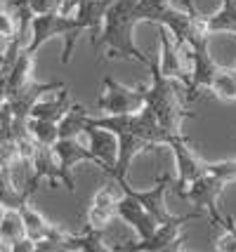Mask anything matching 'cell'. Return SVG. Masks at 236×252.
Segmentation results:
<instances>
[{
    "instance_id": "1",
    "label": "cell",
    "mask_w": 236,
    "mask_h": 252,
    "mask_svg": "<svg viewBox=\"0 0 236 252\" xmlns=\"http://www.w3.org/2000/svg\"><path fill=\"white\" fill-rule=\"evenodd\" d=\"M142 22V14L137 7V0H113L109 10L104 14V24H101V33L97 45L106 47V59H135L137 64L151 66V59L139 52L135 45V26Z\"/></svg>"
},
{
    "instance_id": "2",
    "label": "cell",
    "mask_w": 236,
    "mask_h": 252,
    "mask_svg": "<svg viewBox=\"0 0 236 252\" xmlns=\"http://www.w3.org/2000/svg\"><path fill=\"white\" fill-rule=\"evenodd\" d=\"M151 85H146V106L156 113L161 127L170 134L182 132V123L187 118H194L189 109L182 106V94H180V80L166 78L158 68L156 59H151Z\"/></svg>"
},
{
    "instance_id": "3",
    "label": "cell",
    "mask_w": 236,
    "mask_h": 252,
    "mask_svg": "<svg viewBox=\"0 0 236 252\" xmlns=\"http://www.w3.org/2000/svg\"><path fill=\"white\" fill-rule=\"evenodd\" d=\"M52 38H64V52H62V64L67 66L71 62L73 47L78 43V33H76V17H64L59 12H45V14H34L31 19V43L24 50H29L35 55L47 40Z\"/></svg>"
},
{
    "instance_id": "4",
    "label": "cell",
    "mask_w": 236,
    "mask_h": 252,
    "mask_svg": "<svg viewBox=\"0 0 236 252\" xmlns=\"http://www.w3.org/2000/svg\"><path fill=\"white\" fill-rule=\"evenodd\" d=\"M201 212H191V215H175L170 221L158 224L151 238L139 243H125V245H111L116 252H161V250H182V231L187 226V221L196 220Z\"/></svg>"
},
{
    "instance_id": "5",
    "label": "cell",
    "mask_w": 236,
    "mask_h": 252,
    "mask_svg": "<svg viewBox=\"0 0 236 252\" xmlns=\"http://www.w3.org/2000/svg\"><path fill=\"white\" fill-rule=\"evenodd\" d=\"M146 104V85L139 83L137 88H128L123 83L113 80V78H104L101 80V94L97 99V109L104 116H113V113H135Z\"/></svg>"
},
{
    "instance_id": "6",
    "label": "cell",
    "mask_w": 236,
    "mask_h": 252,
    "mask_svg": "<svg viewBox=\"0 0 236 252\" xmlns=\"http://www.w3.org/2000/svg\"><path fill=\"white\" fill-rule=\"evenodd\" d=\"M208 40H210V35H199V38H194L191 43H187L189 62H191V76H189V85H187V99H189V101H194V99L199 97V90L201 88L210 90L215 76H217L220 68H222V66L213 59V55L208 52Z\"/></svg>"
},
{
    "instance_id": "7",
    "label": "cell",
    "mask_w": 236,
    "mask_h": 252,
    "mask_svg": "<svg viewBox=\"0 0 236 252\" xmlns=\"http://www.w3.org/2000/svg\"><path fill=\"white\" fill-rule=\"evenodd\" d=\"M166 146H170V149H172L175 165H177V179L172 182V187H175V196L184 198L187 187H189L196 177H201L203 172H205V160H203V158H199V154L191 149L189 139H187L182 132H177V134H170Z\"/></svg>"
},
{
    "instance_id": "8",
    "label": "cell",
    "mask_w": 236,
    "mask_h": 252,
    "mask_svg": "<svg viewBox=\"0 0 236 252\" xmlns=\"http://www.w3.org/2000/svg\"><path fill=\"white\" fill-rule=\"evenodd\" d=\"M34 177H31V184H29V193L34 196V191L40 187V182L47 179L50 187L55 189L59 182L68 189V193H76V184H73V177L64 172V167L59 165V158H57L55 149L52 146H45V144H35L34 151Z\"/></svg>"
},
{
    "instance_id": "9",
    "label": "cell",
    "mask_w": 236,
    "mask_h": 252,
    "mask_svg": "<svg viewBox=\"0 0 236 252\" xmlns=\"http://www.w3.org/2000/svg\"><path fill=\"white\" fill-rule=\"evenodd\" d=\"M113 182L121 187L123 193H128V196H133L135 200H139V203L144 205V210L158 221V224H166V221H170L175 217V215H170L168 208H166V193H168V189L172 187V182H175L170 175L158 177L154 189H149V191H137V189H133L128 184L125 177H113Z\"/></svg>"
},
{
    "instance_id": "10",
    "label": "cell",
    "mask_w": 236,
    "mask_h": 252,
    "mask_svg": "<svg viewBox=\"0 0 236 252\" xmlns=\"http://www.w3.org/2000/svg\"><path fill=\"white\" fill-rule=\"evenodd\" d=\"M225 187H227V182L222 177H217V175H213V172L205 170L201 177H196L189 187H187L184 198H189L194 208L208 210L210 221H213V224H220L222 217H220V210H217V198L222 196Z\"/></svg>"
},
{
    "instance_id": "11",
    "label": "cell",
    "mask_w": 236,
    "mask_h": 252,
    "mask_svg": "<svg viewBox=\"0 0 236 252\" xmlns=\"http://www.w3.org/2000/svg\"><path fill=\"white\" fill-rule=\"evenodd\" d=\"M158 26V47H161V55L156 57V64L161 68V73L166 78H172V80H180L182 85L187 88L189 85V76L191 71H187L184 66V59H182V45L172 38V33L166 29V26Z\"/></svg>"
},
{
    "instance_id": "12",
    "label": "cell",
    "mask_w": 236,
    "mask_h": 252,
    "mask_svg": "<svg viewBox=\"0 0 236 252\" xmlns=\"http://www.w3.org/2000/svg\"><path fill=\"white\" fill-rule=\"evenodd\" d=\"M116 217L123 220L130 229L135 231L137 236H139V241L151 238L154 231L158 229V221L146 212L144 205L139 200H135L133 196H128V193H123L121 200H116Z\"/></svg>"
},
{
    "instance_id": "13",
    "label": "cell",
    "mask_w": 236,
    "mask_h": 252,
    "mask_svg": "<svg viewBox=\"0 0 236 252\" xmlns=\"http://www.w3.org/2000/svg\"><path fill=\"white\" fill-rule=\"evenodd\" d=\"M116 137H118V158H116V165H113V170L109 172L111 177H125L128 175V167L130 163L135 160L139 154H146V151H156L158 144L149 142L144 137H139V134H133V132H116Z\"/></svg>"
},
{
    "instance_id": "14",
    "label": "cell",
    "mask_w": 236,
    "mask_h": 252,
    "mask_svg": "<svg viewBox=\"0 0 236 252\" xmlns=\"http://www.w3.org/2000/svg\"><path fill=\"white\" fill-rule=\"evenodd\" d=\"M113 0H80L78 10H76V33H90V43L92 47H97V40H100L101 33V24H104V14L109 10Z\"/></svg>"
},
{
    "instance_id": "15",
    "label": "cell",
    "mask_w": 236,
    "mask_h": 252,
    "mask_svg": "<svg viewBox=\"0 0 236 252\" xmlns=\"http://www.w3.org/2000/svg\"><path fill=\"white\" fill-rule=\"evenodd\" d=\"M85 134L90 139V151L100 160V167L109 175L113 170V165H116V158H118V137H116V132L106 130V127H97V125H88Z\"/></svg>"
},
{
    "instance_id": "16",
    "label": "cell",
    "mask_w": 236,
    "mask_h": 252,
    "mask_svg": "<svg viewBox=\"0 0 236 252\" xmlns=\"http://www.w3.org/2000/svg\"><path fill=\"white\" fill-rule=\"evenodd\" d=\"M52 149H55L57 158H59V165L64 167V172H68V175H71V170L78 163H95L100 167V160L95 158V154L90 151V146H83L76 137L57 139Z\"/></svg>"
},
{
    "instance_id": "17",
    "label": "cell",
    "mask_w": 236,
    "mask_h": 252,
    "mask_svg": "<svg viewBox=\"0 0 236 252\" xmlns=\"http://www.w3.org/2000/svg\"><path fill=\"white\" fill-rule=\"evenodd\" d=\"M113 217H116V198H113V191L109 187H101L92 196L90 210H88V226L106 231V226L111 224Z\"/></svg>"
},
{
    "instance_id": "18",
    "label": "cell",
    "mask_w": 236,
    "mask_h": 252,
    "mask_svg": "<svg viewBox=\"0 0 236 252\" xmlns=\"http://www.w3.org/2000/svg\"><path fill=\"white\" fill-rule=\"evenodd\" d=\"M71 106V99H68V88L57 90V97L55 99H38L31 109V118H43V121H55L59 123V118L64 116Z\"/></svg>"
},
{
    "instance_id": "19",
    "label": "cell",
    "mask_w": 236,
    "mask_h": 252,
    "mask_svg": "<svg viewBox=\"0 0 236 252\" xmlns=\"http://www.w3.org/2000/svg\"><path fill=\"white\" fill-rule=\"evenodd\" d=\"M78 250V252H111V245L104 243V231L92 229L85 224L83 233H68L67 236V252Z\"/></svg>"
},
{
    "instance_id": "20",
    "label": "cell",
    "mask_w": 236,
    "mask_h": 252,
    "mask_svg": "<svg viewBox=\"0 0 236 252\" xmlns=\"http://www.w3.org/2000/svg\"><path fill=\"white\" fill-rule=\"evenodd\" d=\"M19 215H22V221H24V231H26V236L31 238L34 243L43 241V238H47L50 233H52V229H55V224H50V221L38 212V210L26 200L24 205H19Z\"/></svg>"
},
{
    "instance_id": "21",
    "label": "cell",
    "mask_w": 236,
    "mask_h": 252,
    "mask_svg": "<svg viewBox=\"0 0 236 252\" xmlns=\"http://www.w3.org/2000/svg\"><path fill=\"white\" fill-rule=\"evenodd\" d=\"M88 118H90V113H88L85 106L71 104L68 111L59 118V123H57V127H59V139H68V137H76V139H78V134H83L85 127H88Z\"/></svg>"
},
{
    "instance_id": "22",
    "label": "cell",
    "mask_w": 236,
    "mask_h": 252,
    "mask_svg": "<svg viewBox=\"0 0 236 252\" xmlns=\"http://www.w3.org/2000/svg\"><path fill=\"white\" fill-rule=\"evenodd\" d=\"M34 59L35 55H31L29 50H19V55L14 59V64H12V71H10V85H7V97H10L12 92H17V90H22L24 85H29L31 80H34Z\"/></svg>"
},
{
    "instance_id": "23",
    "label": "cell",
    "mask_w": 236,
    "mask_h": 252,
    "mask_svg": "<svg viewBox=\"0 0 236 252\" xmlns=\"http://www.w3.org/2000/svg\"><path fill=\"white\" fill-rule=\"evenodd\" d=\"M208 31L236 35V0H222V10L208 14Z\"/></svg>"
},
{
    "instance_id": "24",
    "label": "cell",
    "mask_w": 236,
    "mask_h": 252,
    "mask_svg": "<svg viewBox=\"0 0 236 252\" xmlns=\"http://www.w3.org/2000/svg\"><path fill=\"white\" fill-rule=\"evenodd\" d=\"M26 236V231H24V221H22V215H19V210H5V215H2V221H0V245H2V250H7L14 241H19Z\"/></svg>"
},
{
    "instance_id": "25",
    "label": "cell",
    "mask_w": 236,
    "mask_h": 252,
    "mask_svg": "<svg viewBox=\"0 0 236 252\" xmlns=\"http://www.w3.org/2000/svg\"><path fill=\"white\" fill-rule=\"evenodd\" d=\"M29 134L35 139V144H45V146H55L59 139V127L55 121H43V118H29L26 123Z\"/></svg>"
},
{
    "instance_id": "26",
    "label": "cell",
    "mask_w": 236,
    "mask_h": 252,
    "mask_svg": "<svg viewBox=\"0 0 236 252\" xmlns=\"http://www.w3.org/2000/svg\"><path fill=\"white\" fill-rule=\"evenodd\" d=\"M217 99H225V101H234L236 99V66L234 68H220V73L215 76L213 85H210Z\"/></svg>"
},
{
    "instance_id": "27",
    "label": "cell",
    "mask_w": 236,
    "mask_h": 252,
    "mask_svg": "<svg viewBox=\"0 0 236 252\" xmlns=\"http://www.w3.org/2000/svg\"><path fill=\"white\" fill-rule=\"evenodd\" d=\"M19 160H22V156H19V144H17L14 137L0 142V170L2 172H10Z\"/></svg>"
},
{
    "instance_id": "28",
    "label": "cell",
    "mask_w": 236,
    "mask_h": 252,
    "mask_svg": "<svg viewBox=\"0 0 236 252\" xmlns=\"http://www.w3.org/2000/svg\"><path fill=\"white\" fill-rule=\"evenodd\" d=\"M220 226H225L227 233L225 236H220V241L215 243V250L236 252V220L234 217H222Z\"/></svg>"
},
{
    "instance_id": "29",
    "label": "cell",
    "mask_w": 236,
    "mask_h": 252,
    "mask_svg": "<svg viewBox=\"0 0 236 252\" xmlns=\"http://www.w3.org/2000/svg\"><path fill=\"white\" fill-rule=\"evenodd\" d=\"M14 35H19V24H17V17H14V12H7L2 10V5H0V38H5V40H12Z\"/></svg>"
},
{
    "instance_id": "30",
    "label": "cell",
    "mask_w": 236,
    "mask_h": 252,
    "mask_svg": "<svg viewBox=\"0 0 236 252\" xmlns=\"http://www.w3.org/2000/svg\"><path fill=\"white\" fill-rule=\"evenodd\" d=\"M205 170L213 175L222 177L227 184L236 182V160H222V163H205Z\"/></svg>"
},
{
    "instance_id": "31",
    "label": "cell",
    "mask_w": 236,
    "mask_h": 252,
    "mask_svg": "<svg viewBox=\"0 0 236 252\" xmlns=\"http://www.w3.org/2000/svg\"><path fill=\"white\" fill-rule=\"evenodd\" d=\"M7 250H12V252H35V243L31 241L29 236H24V238H19V241L12 243Z\"/></svg>"
},
{
    "instance_id": "32",
    "label": "cell",
    "mask_w": 236,
    "mask_h": 252,
    "mask_svg": "<svg viewBox=\"0 0 236 252\" xmlns=\"http://www.w3.org/2000/svg\"><path fill=\"white\" fill-rule=\"evenodd\" d=\"M78 5H80V0H59L57 12H59V14H64V17H73L76 10H78Z\"/></svg>"
},
{
    "instance_id": "33",
    "label": "cell",
    "mask_w": 236,
    "mask_h": 252,
    "mask_svg": "<svg viewBox=\"0 0 236 252\" xmlns=\"http://www.w3.org/2000/svg\"><path fill=\"white\" fill-rule=\"evenodd\" d=\"M12 2H14V0H0V5H2V7H7V5H12Z\"/></svg>"
},
{
    "instance_id": "34",
    "label": "cell",
    "mask_w": 236,
    "mask_h": 252,
    "mask_svg": "<svg viewBox=\"0 0 236 252\" xmlns=\"http://www.w3.org/2000/svg\"><path fill=\"white\" fill-rule=\"evenodd\" d=\"M5 64V52H0V66Z\"/></svg>"
},
{
    "instance_id": "35",
    "label": "cell",
    "mask_w": 236,
    "mask_h": 252,
    "mask_svg": "<svg viewBox=\"0 0 236 252\" xmlns=\"http://www.w3.org/2000/svg\"><path fill=\"white\" fill-rule=\"evenodd\" d=\"M2 215H5V208L0 205V221H2ZM0 248H2V245H0Z\"/></svg>"
}]
</instances>
